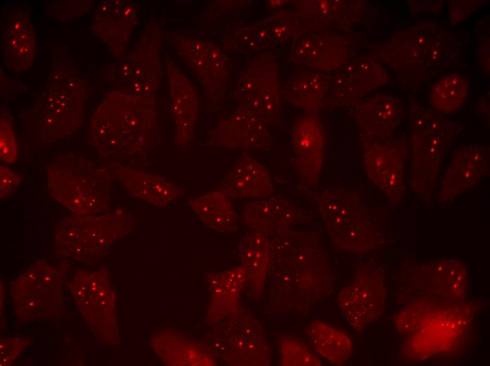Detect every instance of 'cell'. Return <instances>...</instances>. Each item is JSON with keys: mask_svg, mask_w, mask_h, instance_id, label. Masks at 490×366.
Instances as JSON below:
<instances>
[{"mask_svg": "<svg viewBox=\"0 0 490 366\" xmlns=\"http://www.w3.org/2000/svg\"><path fill=\"white\" fill-rule=\"evenodd\" d=\"M0 157L6 163H13L18 157V146L11 120L4 114L0 120Z\"/></svg>", "mask_w": 490, "mask_h": 366, "instance_id": "cell-42", "label": "cell"}, {"mask_svg": "<svg viewBox=\"0 0 490 366\" xmlns=\"http://www.w3.org/2000/svg\"><path fill=\"white\" fill-rule=\"evenodd\" d=\"M85 97L84 82L74 68H55L33 106L34 141L49 145L77 131L84 120Z\"/></svg>", "mask_w": 490, "mask_h": 366, "instance_id": "cell-3", "label": "cell"}, {"mask_svg": "<svg viewBox=\"0 0 490 366\" xmlns=\"http://www.w3.org/2000/svg\"><path fill=\"white\" fill-rule=\"evenodd\" d=\"M448 305L451 304L432 298H417L398 312L394 317V324L400 333L411 335Z\"/></svg>", "mask_w": 490, "mask_h": 366, "instance_id": "cell-40", "label": "cell"}, {"mask_svg": "<svg viewBox=\"0 0 490 366\" xmlns=\"http://www.w3.org/2000/svg\"><path fill=\"white\" fill-rule=\"evenodd\" d=\"M46 174L50 196L73 215H101L108 210L117 179L104 165L70 153L50 164Z\"/></svg>", "mask_w": 490, "mask_h": 366, "instance_id": "cell-4", "label": "cell"}, {"mask_svg": "<svg viewBox=\"0 0 490 366\" xmlns=\"http://www.w3.org/2000/svg\"><path fill=\"white\" fill-rule=\"evenodd\" d=\"M158 139L157 103L113 90L92 114L89 141L108 161L145 160Z\"/></svg>", "mask_w": 490, "mask_h": 366, "instance_id": "cell-2", "label": "cell"}, {"mask_svg": "<svg viewBox=\"0 0 490 366\" xmlns=\"http://www.w3.org/2000/svg\"><path fill=\"white\" fill-rule=\"evenodd\" d=\"M325 133L316 113L298 118L291 130L295 172L308 187L317 185L323 163Z\"/></svg>", "mask_w": 490, "mask_h": 366, "instance_id": "cell-23", "label": "cell"}, {"mask_svg": "<svg viewBox=\"0 0 490 366\" xmlns=\"http://www.w3.org/2000/svg\"><path fill=\"white\" fill-rule=\"evenodd\" d=\"M467 92L468 82L463 76L456 73L448 74L432 86L430 101L438 112L450 113L463 106Z\"/></svg>", "mask_w": 490, "mask_h": 366, "instance_id": "cell-39", "label": "cell"}, {"mask_svg": "<svg viewBox=\"0 0 490 366\" xmlns=\"http://www.w3.org/2000/svg\"><path fill=\"white\" fill-rule=\"evenodd\" d=\"M387 80L384 67L367 56L346 62L331 76L325 106L352 107Z\"/></svg>", "mask_w": 490, "mask_h": 366, "instance_id": "cell-19", "label": "cell"}, {"mask_svg": "<svg viewBox=\"0 0 490 366\" xmlns=\"http://www.w3.org/2000/svg\"><path fill=\"white\" fill-rule=\"evenodd\" d=\"M204 281L208 291L205 321L212 325L239 306L244 291V270L240 265L224 271L208 272Z\"/></svg>", "mask_w": 490, "mask_h": 366, "instance_id": "cell-32", "label": "cell"}, {"mask_svg": "<svg viewBox=\"0 0 490 366\" xmlns=\"http://www.w3.org/2000/svg\"><path fill=\"white\" fill-rule=\"evenodd\" d=\"M2 59L6 68L15 72L28 70L36 51V38L27 13L13 10L3 23Z\"/></svg>", "mask_w": 490, "mask_h": 366, "instance_id": "cell-29", "label": "cell"}, {"mask_svg": "<svg viewBox=\"0 0 490 366\" xmlns=\"http://www.w3.org/2000/svg\"><path fill=\"white\" fill-rule=\"evenodd\" d=\"M67 267L44 260L30 265L10 284L15 316L20 320H52L63 312V284Z\"/></svg>", "mask_w": 490, "mask_h": 366, "instance_id": "cell-9", "label": "cell"}, {"mask_svg": "<svg viewBox=\"0 0 490 366\" xmlns=\"http://www.w3.org/2000/svg\"><path fill=\"white\" fill-rule=\"evenodd\" d=\"M473 313L464 302L447 305L410 335L403 346L404 355L421 360L448 351L465 334Z\"/></svg>", "mask_w": 490, "mask_h": 366, "instance_id": "cell-16", "label": "cell"}, {"mask_svg": "<svg viewBox=\"0 0 490 366\" xmlns=\"http://www.w3.org/2000/svg\"><path fill=\"white\" fill-rule=\"evenodd\" d=\"M161 38L157 26L146 29L134 49L109 67L106 77L115 90L157 103Z\"/></svg>", "mask_w": 490, "mask_h": 366, "instance_id": "cell-11", "label": "cell"}, {"mask_svg": "<svg viewBox=\"0 0 490 366\" xmlns=\"http://www.w3.org/2000/svg\"><path fill=\"white\" fill-rule=\"evenodd\" d=\"M271 144L270 127L250 107L239 104L209 132L206 146L238 149H268Z\"/></svg>", "mask_w": 490, "mask_h": 366, "instance_id": "cell-21", "label": "cell"}, {"mask_svg": "<svg viewBox=\"0 0 490 366\" xmlns=\"http://www.w3.org/2000/svg\"><path fill=\"white\" fill-rule=\"evenodd\" d=\"M489 175V148L471 144L460 148L453 156L441 183L438 201L445 206L463 191Z\"/></svg>", "mask_w": 490, "mask_h": 366, "instance_id": "cell-22", "label": "cell"}, {"mask_svg": "<svg viewBox=\"0 0 490 366\" xmlns=\"http://www.w3.org/2000/svg\"><path fill=\"white\" fill-rule=\"evenodd\" d=\"M322 219L334 244L354 253L382 246L384 237L354 192L343 187L323 190L315 198Z\"/></svg>", "mask_w": 490, "mask_h": 366, "instance_id": "cell-7", "label": "cell"}, {"mask_svg": "<svg viewBox=\"0 0 490 366\" xmlns=\"http://www.w3.org/2000/svg\"><path fill=\"white\" fill-rule=\"evenodd\" d=\"M468 274L459 259L445 258L420 266L412 277V285L422 297L456 304L464 302Z\"/></svg>", "mask_w": 490, "mask_h": 366, "instance_id": "cell-20", "label": "cell"}, {"mask_svg": "<svg viewBox=\"0 0 490 366\" xmlns=\"http://www.w3.org/2000/svg\"><path fill=\"white\" fill-rule=\"evenodd\" d=\"M447 48L446 37L429 25L396 34L376 53L395 70L422 73L439 65Z\"/></svg>", "mask_w": 490, "mask_h": 366, "instance_id": "cell-14", "label": "cell"}, {"mask_svg": "<svg viewBox=\"0 0 490 366\" xmlns=\"http://www.w3.org/2000/svg\"><path fill=\"white\" fill-rule=\"evenodd\" d=\"M265 234L270 301L275 311L306 313L332 294L333 272L318 233L291 227Z\"/></svg>", "mask_w": 490, "mask_h": 366, "instance_id": "cell-1", "label": "cell"}, {"mask_svg": "<svg viewBox=\"0 0 490 366\" xmlns=\"http://www.w3.org/2000/svg\"><path fill=\"white\" fill-rule=\"evenodd\" d=\"M168 79L170 107L176 126L173 145L185 150L192 141L198 119L196 89L171 58L165 60Z\"/></svg>", "mask_w": 490, "mask_h": 366, "instance_id": "cell-25", "label": "cell"}, {"mask_svg": "<svg viewBox=\"0 0 490 366\" xmlns=\"http://www.w3.org/2000/svg\"><path fill=\"white\" fill-rule=\"evenodd\" d=\"M281 87L277 58L271 53L261 54L239 75L234 97L270 127L280 118Z\"/></svg>", "mask_w": 490, "mask_h": 366, "instance_id": "cell-13", "label": "cell"}, {"mask_svg": "<svg viewBox=\"0 0 490 366\" xmlns=\"http://www.w3.org/2000/svg\"><path fill=\"white\" fill-rule=\"evenodd\" d=\"M216 358L232 366L272 365L266 333L247 308L234 312L211 325L203 341Z\"/></svg>", "mask_w": 490, "mask_h": 366, "instance_id": "cell-8", "label": "cell"}, {"mask_svg": "<svg viewBox=\"0 0 490 366\" xmlns=\"http://www.w3.org/2000/svg\"><path fill=\"white\" fill-rule=\"evenodd\" d=\"M229 198H266L274 192L269 170L244 152L215 189Z\"/></svg>", "mask_w": 490, "mask_h": 366, "instance_id": "cell-31", "label": "cell"}, {"mask_svg": "<svg viewBox=\"0 0 490 366\" xmlns=\"http://www.w3.org/2000/svg\"><path fill=\"white\" fill-rule=\"evenodd\" d=\"M296 11L320 30L346 27L353 23L360 12L361 3L356 1L306 0L296 3Z\"/></svg>", "mask_w": 490, "mask_h": 366, "instance_id": "cell-36", "label": "cell"}, {"mask_svg": "<svg viewBox=\"0 0 490 366\" xmlns=\"http://www.w3.org/2000/svg\"><path fill=\"white\" fill-rule=\"evenodd\" d=\"M150 345L166 365L213 366L218 362L213 352L203 341L172 328L156 332L150 338Z\"/></svg>", "mask_w": 490, "mask_h": 366, "instance_id": "cell-27", "label": "cell"}, {"mask_svg": "<svg viewBox=\"0 0 490 366\" xmlns=\"http://www.w3.org/2000/svg\"><path fill=\"white\" fill-rule=\"evenodd\" d=\"M137 24V6L134 2L105 0L96 7L92 27L111 51L120 57Z\"/></svg>", "mask_w": 490, "mask_h": 366, "instance_id": "cell-26", "label": "cell"}, {"mask_svg": "<svg viewBox=\"0 0 490 366\" xmlns=\"http://www.w3.org/2000/svg\"><path fill=\"white\" fill-rule=\"evenodd\" d=\"M306 338L313 350L336 365H342L353 353V342L344 331L315 320L306 328Z\"/></svg>", "mask_w": 490, "mask_h": 366, "instance_id": "cell-37", "label": "cell"}, {"mask_svg": "<svg viewBox=\"0 0 490 366\" xmlns=\"http://www.w3.org/2000/svg\"><path fill=\"white\" fill-rule=\"evenodd\" d=\"M134 222V214L124 209L95 215L67 216L54 230L56 254L64 260L92 264L130 233Z\"/></svg>", "mask_w": 490, "mask_h": 366, "instance_id": "cell-6", "label": "cell"}, {"mask_svg": "<svg viewBox=\"0 0 490 366\" xmlns=\"http://www.w3.org/2000/svg\"><path fill=\"white\" fill-rule=\"evenodd\" d=\"M67 284L95 336L103 343L118 344L116 294L108 267L102 266L95 271L75 270Z\"/></svg>", "mask_w": 490, "mask_h": 366, "instance_id": "cell-10", "label": "cell"}, {"mask_svg": "<svg viewBox=\"0 0 490 366\" xmlns=\"http://www.w3.org/2000/svg\"><path fill=\"white\" fill-rule=\"evenodd\" d=\"M348 47L349 42L344 36L318 32L293 43L290 58L301 67L329 74L347 62Z\"/></svg>", "mask_w": 490, "mask_h": 366, "instance_id": "cell-24", "label": "cell"}, {"mask_svg": "<svg viewBox=\"0 0 490 366\" xmlns=\"http://www.w3.org/2000/svg\"><path fill=\"white\" fill-rule=\"evenodd\" d=\"M22 175L18 174L6 165L0 166V197L10 196L18 188L22 181Z\"/></svg>", "mask_w": 490, "mask_h": 366, "instance_id": "cell-44", "label": "cell"}, {"mask_svg": "<svg viewBox=\"0 0 490 366\" xmlns=\"http://www.w3.org/2000/svg\"><path fill=\"white\" fill-rule=\"evenodd\" d=\"M350 110L364 134L384 141L393 139L403 117V108L399 100L387 93L360 101Z\"/></svg>", "mask_w": 490, "mask_h": 366, "instance_id": "cell-30", "label": "cell"}, {"mask_svg": "<svg viewBox=\"0 0 490 366\" xmlns=\"http://www.w3.org/2000/svg\"><path fill=\"white\" fill-rule=\"evenodd\" d=\"M201 84L208 103L216 104L222 98L230 74L224 51L211 42L180 37L172 40Z\"/></svg>", "mask_w": 490, "mask_h": 366, "instance_id": "cell-18", "label": "cell"}, {"mask_svg": "<svg viewBox=\"0 0 490 366\" xmlns=\"http://www.w3.org/2000/svg\"><path fill=\"white\" fill-rule=\"evenodd\" d=\"M238 254L244 270V291L259 298L269 271V246L265 233L259 229L247 232L238 244Z\"/></svg>", "mask_w": 490, "mask_h": 366, "instance_id": "cell-34", "label": "cell"}, {"mask_svg": "<svg viewBox=\"0 0 490 366\" xmlns=\"http://www.w3.org/2000/svg\"><path fill=\"white\" fill-rule=\"evenodd\" d=\"M450 5V21L456 24L475 11L480 4L477 1H454Z\"/></svg>", "mask_w": 490, "mask_h": 366, "instance_id": "cell-45", "label": "cell"}, {"mask_svg": "<svg viewBox=\"0 0 490 366\" xmlns=\"http://www.w3.org/2000/svg\"><path fill=\"white\" fill-rule=\"evenodd\" d=\"M208 227L220 232L238 229V216L229 197L215 189L188 202Z\"/></svg>", "mask_w": 490, "mask_h": 366, "instance_id": "cell-38", "label": "cell"}, {"mask_svg": "<svg viewBox=\"0 0 490 366\" xmlns=\"http://www.w3.org/2000/svg\"><path fill=\"white\" fill-rule=\"evenodd\" d=\"M363 148V163L368 178L396 203L406 192V169L408 149L406 144L384 141L365 134L360 136Z\"/></svg>", "mask_w": 490, "mask_h": 366, "instance_id": "cell-17", "label": "cell"}, {"mask_svg": "<svg viewBox=\"0 0 490 366\" xmlns=\"http://www.w3.org/2000/svg\"><path fill=\"white\" fill-rule=\"evenodd\" d=\"M320 28L296 11H279L263 20L237 27L223 39L230 50L262 51L292 42Z\"/></svg>", "mask_w": 490, "mask_h": 366, "instance_id": "cell-12", "label": "cell"}, {"mask_svg": "<svg viewBox=\"0 0 490 366\" xmlns=\"http://www.w3.org/2000/svg\"><path fill=\"white\" fill-rule=\"evenodd\" d=\"M331 75L303 70L287 80L281 87L282 101L316 113L325 106Z\"/></svg>", "mask_w": 490, "mask_h": 366, "instance_id": "cell-35", "label": "cell"}, {"mask_svg": "<svg viewBox=\"0 0 490 366\" xmlns=\"http://www.w3.org/2000/svg\"><path fill=\"white\" fill-rule=\"evenodd\" d=\"M279 363L283 366H320L316 354L301 339L284 335L278 339Z\"/></svg>", "mask_w": 490, "mask_h": 366, "instance_id": "cell-41", "label": "cell"}, {"mask_svg": "<svg viewBox=\"0 0 490 366\" xmlns=\"http://www.w3.org/2000/svg\"><path fill=\"white\" fill-rule=\"evenodd\" d=\"M30 343V339L18 336L2 339L0 343V365H10Z\"/></svg>", "mask_w": 490, "mask_h": 366, "instance_id": "cell-43", "label": "cell"}, {"mask_svg": "<svg viewBox=\"0 0 490 366\" xmlns=\"http://www.w3.org/2000/svg\"><path fill=\"white\" fill-rule=\"evenodd\" d=\"M241 217L251 229L270 233L293 227L307 215L290 201L275 196L246 203Z\"/></svg>", "mask_w": 490, "mask_h": 366, "instance_id": "cell-33", "label": "cell"}, {"mask_svg": "<svg viewBox=\"0 0 490 366\" xmlns=\"http://www.w3.org/2000/svg\"><path fill=\"white\" fill-rule=\"evenodd\" d=\"M411 132V185L426 203L432 201L441 165L463 126L438 111L412 102L409 108Z\"/></svg>", "mask_w": 490, "mask_h": 366, "instance_id": "cell-5", "label": "cell"}, {"mask_svg": "<svg viewBox=\"0 0 490 366\" xmlns=\"http://www.w3.org/2000/svg\"><path fill=\"white\" fill-rule=\"evenodd\" d=\"M386 298L384 270L376 264L366 263L340 291L337 301L343 316L360 332L382 314Z\"/></svg>", "mask_w": 490, "mask_h": 366, "instance_id": "cell-15", "label": "cell"}, {"mask_svg": "<svg viewBox=\"0 0 490 366\" xmlns=\"http://www.w3.org/2000/svg\"><path fill=\"white\" fill-rule=\"evenodd\" d=\"M122 183L130 196L156 206H165L182 195V190L163 177L139 167L118 161L103 164Z\"/></svg>", "mask_w": 490, "mask_h": 366, "instance_id": "cell-28", "label": "cell"}]
</instances>
